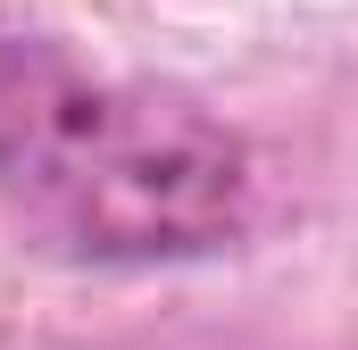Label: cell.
<instances>
[{
    "instance_id": "cell-1",
    "label": "cell",
    "mask_w": 358,
    "mask_h": 350,
    "mask_svg": "<svg viewBox=\"0 0 358 350\" xmlns=\"http://www.w3.org/2000/svg\"><path fill=\"white\" fill-rule=\"evenodd\" d=\"M0 225L84 275L200 267L259 225V150L183 84L0 34Z\"/></svg>"
}]
</instances>
